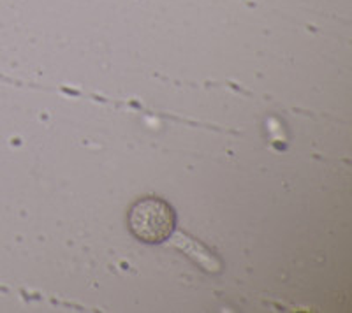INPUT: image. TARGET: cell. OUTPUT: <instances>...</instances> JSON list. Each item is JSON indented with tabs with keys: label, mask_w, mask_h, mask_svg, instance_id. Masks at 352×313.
<instances>
[{
	"label": "cell",
	"mask_w": 352,
	"mask_h": 313,
	"mask_svg": "<svg viewBox=\"0 0 352 313\" xmlns=\"http://www.w3.org/2000/svg\"><path fill=\"white\" fill-rule=\"evenodd\" d=\"M127 225L136 240L155 245L169 240L176 227V215L168 201L155 196L141 197L127 211Z\"/></svg>",
	"instance_id": "obj_1"
}]
</instances>
